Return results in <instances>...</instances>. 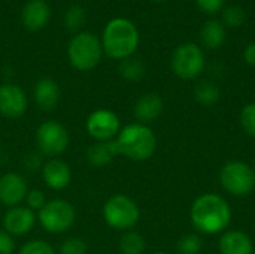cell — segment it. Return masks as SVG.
Returning <instances> with one entry per match:
<instances>
[{
    "label": "cell",
    "mask_w": 255,
    "mask_h": 254,
    "mask_svg": "<svg viewBox=\"0 0 255 254\" xmlns=\"http://www.w3.org/2000/svg\"><path fill=\"white\" fill-rule=\"evenodd\" d=\"M232 207L230 204L217 193H203L194 199L190 219L191 225L199 234L218 235L229 229L232 223Z\"/></svg>",
    "instance_id": "6da1fadb"
},
{
    "label": "cell",
    "mask_w": 255,
    "mask_h": 254,
    "mask_svg": "<svg viewBox=\"0 0 255 254\" xmlns=\"http://www.w3.org/2000/svg\"><path fill=\"white\" fill-rule=\"evenodd\" d=\"M114 144L118 156L133 162H146L157 150V136L149 126L136 121L121 127Z\"/></svg>",
    "instance_id": "7a4b0ae2"
},
{
    "label": "cell",
    "mask_w": 255,
    "mask_h": 254,
    "mask_svg": "<svg viewBox=\"0 0 255 254\" xmlns=\"http://www.w3.org/2000/svg\"><path fill=\"white\" fill-rule=\"evenodd\" d=\"M139 30L127 18L118 16L111 19L102 34V48L112 60L130 58L139 46Z\"/></svg>",
    "instance_id": "3957f363"
},
{
    "label": "cell",
    "mask_w": 255,
    "mask_h": 254,
    "mask_svg": "<svg viewBox=\"0 0 255 254\" xmlns=\"http://www.w3.org/2000/svg\"><path fill=\"white\" fill-rule=\"evenodd\" d=\"M102 55V40L90 31H79L69 40L67 58L69 63L79 72L93 70L100 63Z\"/></svg>",
    "instance_id": "277c9868"
},
{
    "label": "cell",
    "mask_w": 255,
    "mask_h": 254,
    "mask_svg": "<svg viewBox=\"0 0 255 254\" xmlns=\"http://www.w3.org/2000/svg\"><path fill=\"white\" fill-rule=\"evenodd\" d=\"M103 220L105 223L118 232L133 231V228L139 223L140 210L137 204L127 195L117 193L111 196L103 204Z\"/></svg>",
    "instance_id": "5b68a950"
},
{
    "label": "cell",
    "mask_w": 255,
    "mask_h": 254,
    "mask_svg": "<svg viewBox=\"0 0 255 254\" xmlns=\"http://www.w3.org/2000/svg\"><path fill=\"white\" fill-rule=\"evenodd\" d=\"M220 184L235 198L250 196L255 190V169L242 160H230L220 171Z\"/></svg>",
    "instance_id": "8992f818"
},
{
    "label": "cell",
    "mask_w": 255,
    "mask_h": 254,
    "mask_svg": "<svg viewBox=\"0 0 255 254\" xmlns=\"http://www.w3.org/2000/svg\"><path fill=\"white\" fill-rule=\"evenodd\" d=\"M76 220L75 207L66 199H52L37 213V222L42 229L52 235L66 234Z\"/></svg>",
    "instance_id": "52a82bcc"
},
{
    "label": "cell",
    "mask_w": 255,
    "mask_h": 254,
    "mask_svg": "<svg viewBox=\"0 0 255 254\" xmlns=\"http://www.w3.org/2000/svg\"><path fill=\"white\" fill-rule=\"evenodd\" d=\"M205 64L206 60L203 49L193 42H185L176 46L170 60L172 72L184 81H193L199 78L205 70Z\"/></svg>",
    "instance_id": "ba28073f"
},
{
    "label": "cell",
    "mask_w": 255,
    "mask_h": 254,
    "mask_svg": "<svg viewBox=\"0 0 255 254\" xmlns=\"http://www.w3.org/2000/svg\"><path fill=\"white\" fill-rule=\"evenodd\" d=\"M70 144L67 129L55 120L43 121L36 130V145L43 157H60Z\"/></svg>",
    "instance_id": "9c48e42d"
},
{
    "label": "cell",
    "mask_w": 255,
    "mask_h": 254,
    "mask_svg": "<svg viewBox=\"0 0 255 254\" xmlns=\"http://www.w3.org/2000/svg\"><path fill=\"white\" fill-rule=\"evenodd\" d=\"M85 129L94 141L108 142V141H114L120 133L121 121L114 111L106 108H99L88 115Z\"/></svg>",
    "instance_id": "30bf717a"
},
{
    "label": "cell",
    "mask_w": 255,
    "mask_h": 254,
    "mask_svg": "<svg viewBox=\"0 0 255 254\" xmlns=\"http://www.w3.org/2000/svg\"><path fill=\"white\" fill-rule=\"evenodd\" d=\"M28 108L25 91L12 82L0 84V115L6 118H19Z\"/></svg>",
    "instance_id": "8fae6325"
},
{
    "label": "cell",
    "mask_w": 255,
    "mask_h": 254,
    "mask_svg": "<svg viewBox=\"0 0 255 254\" xmlns=\"http://www.w3.org/2000/svg\"><path fill=\"white\" fill-rule=\"evenodd\" d=\"M28 193L25 178L18 172H6L0 177V204L6 208L22 205Z\"/></svg>",
    "instance_id": "7c38bea8"
},
{
    "label": "cell",
    "mask_w": 255,
    "mask_h": 254,
    "mask_svg": "<svg viewBox=\"0 0 255 254\" xmlns=\"http://www.w3.org/2000/svg\"><path fill=\"white\" fill-rule=\"evenodd\" d=\"M37 222V214L27 208L25 205H18L13 208H7L4 217H3V231H6L9 235L22 237L31 232Z\"/></svg>",
    "instance_id": "4fadbf2b"
},
{
    "label": "cell",
    "mask_w": 255,
    "mask_h": 254,
    "mask_svg": "<svg viewBox=\"0 0 255 254\" xmlns=\"http://www.w3.org/2000/svg\"><path fill=\"white\" fill-rule=\"evenodd\" d=\"M40 172H42V180L45 186L51 190H55V192L64 190L72 183V169L60 157L45 160Z\"/></svg>",
    "instance_id": "5bb4252c"
},
{
    "label": "cell",
    "mask_w": 255,
    "mask_h": 254,
    "mask_svg": "<svg viewBox=\"0 0 255 254\" xmlns=\"http://www.w3.org/2000/svg\"><path fill=\"white\" fill-rule=\"evenodd\" d=\"M164 111V100L157 93H146L140 96L133 108V115L140 124L149 126L161 117Z\"/></svg>",
    "instance_id": "9a60e30c"
},
{
    "label": "cell",
    "mask_w": 255,
    "mask_h": 254,
    "mask_svg": "<svg viewBox=\"0 0 255 254\" xmlns=\"http://www.w3.org/2000/svg\"><path fill=\"white\" fill-rule=\"evenodd\" d=\"M51 18V7L45 0H28L21 10V22L30 31L46 27Z\"/></svg>",
    "instance_id": "2e32d148"
},
{
    "label": "cell",
    "mask_w": 255,
    "mask_h": 254,
    "mask_svg": "<svg viewBox=\"0 0 255 254\" xmlns=\"http://www.w3.org/2000/svg\"><path fill=\"white\" fill-rule=\"evenodd\" d=\"M33 99L39 109L43 112H51L57 108L61 99L60 85L52 78H40L33 87Z\"/></svg>",
    "instance_id": "e0dca14e"
},
{
    "label": "cell",
    "mask_w": 255,
    "mask_h": 254,
    "mask_svg": "<svg viewBox=\"0 0 255 254\" xmlns=\"http://www.w3.org/2000/svg\"><path fill=\"white\" fill-rule=\"evenodd\" d=\"M218 252L220 254H253L254 243L248 234L239 229H230L221 234Z\"/></svg>",
    "instance_id": "ac0fdd59"
},
{
    "label": "cell",
    "mask_w": 255,
    "mask_h": 254,
    "mask_svg": "<svg viewBox=\"0 0 255 254\" xmlns=\"http://www.w3.org/2000/svg\"><path fill=\"white\" fill-rule=\"evenodd\" d=\"M117 156L118 154H117V148H115L114 141H108V142L94 141L87 150V162L90 166H93L96 169H100V168L111 165Z\"/></svg>",
    "instance_id": "d6986e66"
},
{
    "label": "cell",
    "mask_w": 255,
    "mask_h": 254,
    "mask_svg": "<svg viewBox=\"0 0 255 254\" xmlns=\"http://www.w3.org/2000/svg\"><path fill=\"white\" fill-rule=\"evenodd\" d=\"M202 43L208 49H218L226 40V27L218 19H208L200 30Z\"/></svg>",
    "instance_id": "ffe728a7"
},
{
    "label": "cell",
    "mask_w": 255,
    "mask_h": 254,
    "mask_svg": "<svg viewBox=\"0 0 255 254\" xmlns=\"http://www.w3.org/2000/svg\"><path fill=\"white\" fill-rule=\"evenodd\" d=\"M194 99L202 106L211 108L221 99V88L211 79H203L194 87Z\"/></svg>",
    "instance_id": "44dd1931"
},
{
    "label": "cell",
    "mask_w": 255,
    "mask_h": 254,
    "mask_svg": "<svg viewBox=\"0 0 255 254\" xmlns=\"http://www.w3.org/2000/svg\"><path fill=\"white\" fill-rule=\"evenodd\" d=\"M118 249L121 254H143L146 249V241L139 232L127 231V232H123Z\"/></svg>",
    "instance_id": "7402d4cb"
},
{
    "label": "cell",
    "mask_w": 255,
    "mask_h": 254,
    "mask_svg": "<svg viewBox=\"0 0 255 254\" xmlns=\"http://www.w3.org/2000/svg\"><path fill=\"white\" fill-rule=\"evenodd\" d=\"M120 75L128 82H137L145 76V66L137 58H126L120 64Z\"/></svg>",
    "instance_id": "603a6c76"
},
{
    "label": "cell",
    "mask_w": 255,
    "mask_h": 254,
    "mask_svg": "<svg viewBox=\"0 0 255 254\" xmlns=\"http://www.w3.org/2000/svg\"><path fill=\"white\" fill-rule=\"evenodd\" d=\"M85 19H87L85 10L79 4H72L64 13V25L69 31H75V34L82 30Z\"/></svg>",
    "instance_id": "cb8c5ba5"
},
{
    "label": "cell",
    "mask_w": 255,
    "mask_h": 254,
    "mask_svg": "<svg viewBox=\"0 0 255 254\" xmlns=\"http://www.w3.org/2000/svg\"><path fill=\"white\" fill-rule=\"evenodd\" d=\"M221 16H223V24L224 27H232V28H238L241 27L245 19H247V13L245 10L238 6V4H230V6H226L223 10H221Z\"/></svg>",
    "instance_id": "d4e9b609"
},
{
    "label": "cell",
    "mask_w": 255,
    "mask_h": 254,
    "mask_svg": "<svg viewBox=\"0 0 255 254\" xmlns=\"http://www.w3.org/2000/svg\"><path fill=\"white\" fill-rule=\"evenodd\" d=\"M203 249V240L199 234H187L179 238L176 250L178 254H200Z\"/></svg>",
    "instance_id": "484cf974"
},
{
    "label": "cell",
    "mask_w": 255,
    "mask_h": 254,
    "mask_svg": "<svg viewBox=\"0 0 255 254\" xmlns=\"http://www.w3.org/2000/svg\"><path fill=\"white\" fill-rule=\"evenodd\" d=\"M239 121H241L244 132L248 136L255 138V102L248 103L242 108L241 115H239Z\"/></svg>",
    "instance_id": "4316f807"
},
{
    "label": "cell",
    "mask_w": 255,
    "mask_h": 254,
    "mask_svg": "<svg viewBox=\"0 0 255 254\" xmlns=\"http://www.w3.org/2000/svg\"><path fill=\"white\" fill-rule=\"evenodd\" d=\"M16 254H55L54 247L43 240H31L27 241Z\"/></svg>",
    "instance_id": "83f0119b"
},
{
    "label": "cell",
    "mask_w": 255,
    "mask_h": 254,
    "mask_svg": "<svg viewBox=\"0 0 255 254\" xmlns=\"http://www.w3.org/2000/svg\"><path fill=\"white\" fill-rule=\"evenodd\" d=\"M87 243L79 237H70L64 240L60 246V254H87Z\"/></svg>",
    "instance_id": "f1b7e54d"
},
{
    "label": "cell",
    "mask_w": 255,
    "mask_h": 254,
    "mask_svg": "<svg viewBox=\"0 0 255 254\" xmlns=\"http://www.w3.org/2000/svg\"><path fill=\"white\" fill-rule=\"evenodd\" d=\"M46 202H48L46 195L39 189H31V190L28 189V193H27L25 201H24L25 207L30 208L31 211H34L36 214L46 205Z\"/></svg>",
    "instance_id": "f546056e"
},
{
    "label": "cell",
    "mask_w": 255,
    "mask_h": 254,
    "mask_svg": "<svg viewBox=\"0 0 255 254\" xmlns=\"http://www.w3.org/2000/svg\"><path fill=\"white\" fill-rule=\"evenodd\" d=\"M226 1L227 0H196V4L202 12L208 15H215L226 7Z\"/></svg>",
    "instance_id": "4dcf8cb0"
},
{
    "label": "cell",
    "mask_w": 255,
    "mask_h": 254,
    "mask_svg": "<svg viewBox=\"0 0 255 254\" xmlns=\"http://www.w3.org/2000/svg\"><path fill=\"white\" fill-rule=\"evenodd\" d=\"M13 252H15L13 237L9 235L6 231L0 229V254H13Z\"/></svg>",
    "instance_id": "1f68e13d"
},
{
    "label": "cell",
    "mask_w": 255,
    "mask_h": 254,
    "mask_svg": "<svg viewBox=\"0 0 255 254\" xmlns=\"http://www.w3.org/2000/svg\"><path fill=\"white\" fill-rule=\"evenodd\" d=\"M43 156L40 153H30L27 154V157L24 159V165L30 169V171H37V169H42L45 160L42 159Z\"/></svg>",
    "instance_id": "d6a6232c"
},
{
    "label": "cell",
    "mask_w": 255,
    "mask_h": 254,
    "mask_svg": "<svg viewBox=\"0 0 255 254\" xmlns=\"http://www.w3.org/2000/svg\"><path fill=\"white\" fill-rule=\"evenodd\" d=\"M244 60L247 64L255 67V42H251L244 51Z\"/></svg>",
    "instance_id": "836d02e7"
},
{
    "label": "cell",
    "mask_w": 255,
    "mask_h": 254,
    "mask_svg": "<svg viewBox=\"0 0 255 254\" xmlns=\"http://www.w3.org/2000/svg\"><path fill=\"white\" fill-rule=\"evenodd\" d=\"M152 254H172V253H167V252H155V253Z\"/></svg>",
    "instance_id": "e575fe53"
},
{
    "label": "cell",
    "mask_w": 255,
    "mask_h": 254,
    "mask_svg": "<svg viewBox=\"0 0 255 254\" xmlns=\"http://www.w3.org/2000/svg\"><path fill=\"white\" fill-rule=\"evenodd\" d=\"M152 1H157V3H161V1H164V0H152Z\"/></svg>",
    "instance_id": "d590c367"
},
{
    "label": "cell",
    "mask_w": 255,
    "mask_h": 254,
    "mask_svg": "<svg viewBox=\"0 0 255 254\" xmlns=\"http://www.w3.org/2000/svg\"><path fill=\"white\" fill-rule=\"evenodd\" d=\"M253 168H254V169H255V159H254V165H253Z\"/></svg>",
    "instance_id": "8d00e7d4"
}]
</instances>
